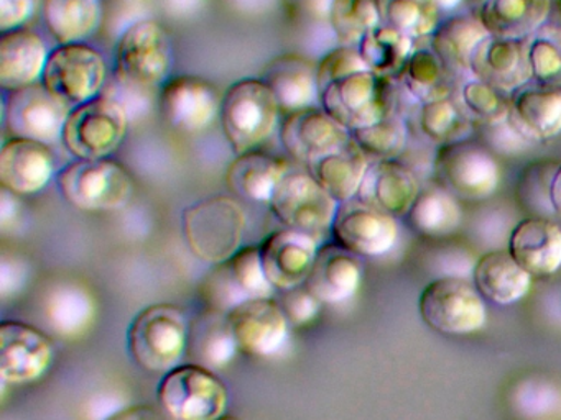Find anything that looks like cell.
<instances>
[{"instance_id":"13","label":"cell","mask_w":561,"mask_h":420,"mask_svg":"<svg viewBox=\"0 0 561 420\" xmlns=\"http://www.w3.org/2000/svg\"><path fill=\"white\" fill-rule=\"evenodd\" d=\"M274 291L255 245L242 246L228 261L213 266L199 284L206 307L225 314L251 299L272 298Z\"/></svg>"},{"instance_id":"43","label":"cell","mask_w":561,"mask_h":420,"mask_svg":"<svg viewBox=\"0 0 561 420\" xmlns=\"http://www.w3.org/2000/svg\"><path fill=\"white\" fill-rule=\"evenodd\" d=\"M328 23L340 45L357 46L367 32L380 25L377 0H333Z\"/></svg>"},{"instance_id":"45","label":"cell","mask_w":561,"mask_h":420,"mask_svg":"<svg viewBox=\"0 0 561 420\" xmlns=\"http://www.w3.org/2000/svg\"><path fill=\"white\" fill-rule=\"evenodd\" d=\"M459 101L476 125L501 124L511 114V95L474 78L462 84Z\"/></svg>"},{"instance_id":"1","label":"cell","mask_w":561,"mask_h":420,"mask_svg":"<svg viewBox=\"0 0 561 420\" xmlns=\"http://www.w3.org/2000/svg\"><path fill=\"white\" fill-rule=\"evenodd\" d=\"M175 52L165 26L157 20L134 22L117 39L114 74L121 88L130 92L162 89L172 74Z\"/></svg>"},{"instance_id":"26","label":"cell","mask_w":561,"mask_h":420,"mask_svg":"<svg viewBox=\"0 0 561 420\" xmlns=\"http://www.w3.org/2000/svg\"><path fill=\"white\" fill-rule=\"evenodd\" d=\"M363 275L360 256L336 242L323 243L305 284L323 304H341L356 294Z\"/></svg>"},{"instance_id":"22","label":"cell","mask_w":561,"mask_h":420,"mask_svg":"<svg viewBox=\"0 0 561 420\" xmlns=\"http://www.w3.org/2000/svg\"><path fill=\"white\" fill-rule=\"evenodd\" d=\"M471 75L512 95L531 79L527 39H504L489 35L476 48L471 59Z\"/></svg>"},{"instance_id":"21","label":"cell","mask_w":561,"mask_h":420,"mask_svg":"<svg viewBox=\"0 0 561 420\" xmlns=\"http://www.w3.org/2000/svg\"><path fill=\"white\" fill-rule=\"evenodd\" d=\"M57 173L50 144L27 138H8L0 148V184L19 197L42 192Z\"/></svg>"},{"instance_id":"4","label":"cell","mask_w":561,"mask_h":420,"mask_svg":"<svg viewBox=\"0 0 561 420\" xmlns=\"http://www.w3.org/2000/svg\"><path fill=\"white\" fill-rule=\"evenodd\" d=\"M248 215L234 197L211 196L186 207L183 235L193 255L209 265L228 261L242 248Z\"/></svg>"},{"instance_id":"47","label":"cell","mask_w":561,"mask_h":420,"mask_svg":"<svg viewBox=\"0 0 561 420\" xmlns=\"http://www.w3.org/2000/svg\"><path fill=\"white\" fill-rule=\"evenodd\" d=\"M363 58L357 46L340 45L328 51L318 61V85L321 89L330 85L337 79L346 78L354 72L366 71Z\"/></svg>"},{"instance_id":"37","label":"cell","mask_w":561,"mask_h":420,"mask_svg":"<svg viewBox=\"0 0 561 420\" xmlns=\"http://www.w3.org/2000/svg\"><path fill=\"white\" fill-rule=\"evenodd\" d=\"M456 75L446 69L432 48H416L399 78L403 91L416 104L455 97Z\"/></svg>"},{"instance_id":"28","label":"cell","mask_w":561,"mask_h":420,"mask_svg":"<svg viewBox=\"0 0 561 420\" xmlns=\"http://www.w3.org/2000/svg\"><path fill=\"white\" fill-rule=\"evenodd\" d=\"M50 51L45 39L27 26L2 33L0 36L2 91H15V89L41 82Z\"/></svg>"},{"instance_id":"12","label":"cell","mask_w":561,"mask_h":420,"mask_svg":"<svg viewBox=\"0 0 561 420\" xmlns=\"http://www.w3.org/2000/svg\"><path fill=\"white\" fill-rule=\"evenodd\" d=\"M275 219L287 229L318 236L331 232L340 202L308 170H290L268 202Z\"/></svg>"},{"instance_id":"51","label":"cell","mask_w":561,"mask_h":420,"mask_svg":"<svg viewBox=\"0 0 561 420\" xmlns=\"http://www.w3.org/2000/svg\"><path fill=\"white\" fill-rule=\"evenodd\" d=\"M28 278V269L24 261L15 258L2 256V266H0V295L8 299L24 288Z\"/></svg>"},{"instance_id":"29","label":"cell","mask_w":561,"mask_h":420,"mask_svg":"<svg viewBox=\"0 0 561 420\" xmlns=\"http://www.w3.org/2000/svg\"><path fill=\"white\" fill-rule=\"evenodd\" d=\"M290 170L287 160L259 148L236 154L226 170V186L232 196L249 202L268 203L278 184Z\"/></svg>"},{"instance_id":"15","label":"cell","mask_w":561,"mask_h":420,"mask_svg":"<svg viewBox=\"0 0 561 420\" xmlns=\"http://www.w3.org/2000/svg\"><path fill=\"white\" fill-rule=\"evenodd\" d=\"M55 360L50 335L21 320L0 322V381L2 389L41 380Z\"/></svg>"},{"instance_id":"55","label":"cell","mask_w":561,"mask_h":420,"mask_svg":"<svg viewBox=\"0 0 561 420\" xmlns=\"http://www.w3.org/2000/svg\"><path fill=\"white\" fill-rule=\"evenodd\" d=\"M436 3L442 12H453V10L458 9L461 3H465V0H433Z\"/></svg>"},{"instance_id":"49","label":"cell","mask_w":561,"mask_h":420,"mask_svg":"<svg viewBox=\"0 0 561 420\" xmlns=\"http://www.w3.org/2000/svg\"><path fill=\"white\" fill-rule=\"evenodd\" d=\"M484 135L485 144L489 150L495 151L505 156H514V154L524 153L528 148L534 147L530 141L525 140L511 121L505 120L495 125H478Z\"/></svg>"},{"instance_id":"48","label":"cell","mask_w":561,"mask_h":420,"mask_svg":"<svg viewBox=\"0 0 561 420\" xmlns=\"http://www.w3.org/2000/svg\"><path fill=\"white\" fill-rule=\"evenodd\" d=\"M277 302L294 327H305V325L311 324L320 314L321 305H323V302L308 289L307 284L280 291Z\"/></svg>"},{"instance_id":"6","label":"cell","mask_w":561,"mask_h":420,"mask_svg":"<svg viewBox=\"0 0 561 420\" xmlns=\"http://www.w3.org/2000/svg\"><path fill=\"white\" fill-rule=\"evenodd\" d=\"M130 115L126 105L113 94L71 108L61 143L77 160L111 158L126 140Z\"/></svg>"},{"instance_id":"7","label":"cell","mask_w":561,"mask_h":420,"mask_svg":"<svg viewBox=\"0 0 561 420\" xmlns=\"http://www.w3.org/2000/svg\"><path fill=\"white\" fill-rule=\"evenodd\" d=\"M61 197L83 212L123 209L134 196L129 171L113 158L75 160L57 173Z\"/></svg>"},{"instance_id":"2","label":"cell","mask_w":561,"mask_h":420,"mask_svg":"<svg viewBox=\"0 0 561 420\" xmlns=\"http://www.w3.org/2000/svg\"><path fill=\"white\" fill-rule=\"evenodd\" d=\"M282 108L261 78H245L226 89L219 124L236 154L259 150L280 128Z\"/></svg>"},{"instance_id":"36","label":"cell","mask_w":561,"mask_h":420,"mask_svg":"<svg viewBox=\"0 0 561 420\" xmlns=\"http://www.w3.org/2000/svg\"><path fill=\"white\" fill-rule=\"evenodd\" d=\"M42 16L58 45L87 43L104 19L103 0H42Z\"/></svg>"},{"instance_id":"23","label":"cell","mask_w":561,"mask_h":420,"mask_svg":"<svg viewBox=\"0 0 561 420\" xmlns=\"http://www.w3.org/2000/svg\"><path fill=\"white\" fill-rule=\"evenodd\" d=\"M422 190V180L403 161H370L357 199L392 217H407Z\"/></svg>"},{"instance_id":"40","label":"cell","mask_w":561,"mask_h":420,"mask_svg":"<svg viewBox=\"0 0 561 420\" xmlns=\"http://www.w3.org/2000/svg\"><path fill=\"white\" fill-rule=\"evenodd\" d=\"M420 128L430 141L443 147L469 140L476 124L461 101L449 97L420 105Z\"/></svg>"},{"instance_id":"10","label":"cell","mask_w":561,"mask_h":420,"mask_svg":"<svg viewBox=\"0 0 561 420\" xmlns=\"http://www.w3.org/2000/svg\"><path fill=\"white\" fill-rule=\"evenodd\" d=\"M433 176L456 199L471 202L488 199L501 183L494 153L471 140L438 147L433 158Z\"/></svg>"},{"instance_id":"9","label":"cell","mask_w":561,"mask_h":420,"mask_svg":"<svg viewBox=\"0 0 561 420\" xmlns=\"http://www.w3.org/2000/svg\"><path fill=\"white\" fill-rule=\"evenodd\" d=\"M42 84L67 107L100 97L106 89V58L88 43L57 45L48 56Z\"/></svg>"},{"instance_id":"3","label":"cell","mask_w":561,"mask_h":420,"mask_svg":"<svg viewBox=\"0 0 561 420\" xmlns=\"http://www.w3.org/2000/svg\"><path fill=\"white\" fill-rule=\"evenodd\" d=\"M190 320L179 305L162 302L142 308L127 330L130 358L149 373L165 374L186 357Z\"/></svg>"},{"instance_id":"18","label":"cell","mask_w":561,"mask_h":420,"mask_svg":"<svg viewBox=\"0 0 561 420\" xmlns=\"http://www.w3.org/2000/svg\"><path fill=\"white\" fill-rule=\"evenodd\" d=\"M351 137V131L320 105L285 115L278 128V138L288 156L305 166L343 147Z\"/></svg>"},{"instance_id":"58","label":"cell","mask_w":561,"mask_h":420,"mask_svg":"<svg viewBox=\"0 0 561 420\" xmlns=\"http://www.w3.org/2000/svg\"><path fill=\"white\" fill-rule=\"evenodd\" d=\"M560 3H561V0H560Z\"/></svg>"},{"instance_id":"30","label":"cell","mask_w":561,"mask_h":420,"mask_svg":"<svg viewBox=\"0 0 561 420\" xmlns=\"http://www.w3.org/2000/svg\"><path fill=\"white\" fill-rule=\"evenodd\" d=\"M239 345L232 334L228 314L206 307L190 320L186 357L190 363L211 371L225 370L236 354Z\"/></svg>"},{"instance_id":"25","label":"cell","mask_w":561,"mask_h":420,"mask_svg":"<svg viewBox=\"0 0 561 420\" xmlns=\"http://www.w3.org/2000/svg\"><path fill=\"white\" fill-rule=\"evenodd\" d=\"M512 127L531 144L543 143L561 133V91L528 82L511 95Z\"/></svg>"},{"instance_id":"54","label":"cell","mask_w":561,"mask_h":420,"mask_svg":"<svg viewBox=\"0 0 561 420\" xmlns=\"http://www.w3.org/2000/svg\"><path fill=\"white\" fill-rule=\"evenodd\" d=\"M551 203H553L554 215L561 219V164L554 173L553 183H551Z\"/></svg>"},{"instance_id":"5","label":"cell","mask_w":561,"mask_h":420,"mask_svg":"<svg viewBox=\"0 0 561 420\" xmlns=\"http://www.w3.org/2000/svg\"><path fill=\"white\" fill-rule=\"evenodd\" d=\"M399 104L400 82L369 69L337 79L320 91V107L351 133L389 117L399 110Z\"/></svg>"},{"instance_id":"32","label":"cell","mask_w":561,"mask_h":420,"mask_svg":"<svg viewBox=\"0 0 561 420\" xmlns=\"http://www.w3.org/2000/svg\"><path fill=\"white\" fill-rule=\"evenodd\" d=\"M476 289L497 305H511L525 298L531 276L515 261L508 249H494L476 261L472 269Z\"/></svg>"},{"instance_id":"39","label":"cell","mask_w":561,"mask_h":420,"mask_svg":"<svg viewBox=\"0 0 561 420\" xmlns=\"http://www.w3.org/2000/svg\"><path fill=\"white\" fill-rule=\"evenodd\" d=\"M357 49L370 72L380 78L399 81L416 48L415 39L380 23L364 35Z\"/></svg>"},{"instance_id":"20","label":"cell","mask_w":561,"mask_h":420,"mask_svg":"<svg viewBox=\"0 0 561 420\" xmlns=\"http://www.w3.org/2000/svg\"><path fill=\"white\" fill-rule=\"evenodd\" d=\"M239 350L251 357L277 354L288 340L290 322L275 299H251L228 314Z\"/></svg>"},{"instance_id":"50","label":"cell","mask_w":561,"mask_h":420,"mask_svg":"<svg viewBox=\"0 0 561 420\" xmlns=\"http://www.w3.org/2000/svg\"><path fill=\"white\" fill-rule=\"evenodd\" d=\"M35 9V0H0V32L24 28L34 16Z\"/></svg>"},{"instance_id":"27","label":"cell","mask_w":561,"mask_h":420,"mask_svg":"<svg viewBox=\"0 0 561 420\" xmlns=\"http://www.w3.org/2000/svg\"><path fill=\"white\" fill-rule=\"evenodd\" d=\"M508 252L531 278L554 275L561 268V226L541 217L522 220L512 230Z\"/></svg>"},{"instance_id":"35","label":"cell","mask_w":561,"mask_h":420,"mask_svg":"<svg viewBox=\"0 0 561 420\" xmlns=\"http://www.w3.org/2000/svg\"><path fill=\"white\" fill-rule=\"evenodd\" d=\"M44 312L58 335L77 338L90 330L96 317V301L90 289L78 282H58L45 298Z\"/></svg>"},{"instance_id":"14","label":"cell","mask_w":561,"mask_h":420,"mask_svg":"<svg viewBox=\"0 0 561 420\" xmlns=\"http://www.w3.org/2000/svg\"><path fill=\"white\" fill-rule=\"evenodd\" d=\"M71 108L50 94L42 82L4 92L2 121L9 138L61 143Z\"/></svg>"},{"instance_id":"17","label":"cell","mask_w":561,"mask_h":420,"mask_svg":"<svg viewBox=\"0 0 561 420\" xmlns=\"http://www.w3.org/2000/svg\"><path fill=\"white\" fill-rule=\"evenodd\" d=\"M331 235L334 242L357 256H382L396 246L399 225L396 217L380 212L357 197L341 202Z\"/></svg>"},{"instance_id":"53","label":"cell","mask_w":561,"mask_h":420,"mask_svg":"<svg viewBox=\"0 0 561 420\" xmlns=\"http://www.w3.org/2000/svg\"><path fill=\"white\" fill-rule=\"evenodd\" d=\"M18 197L15 194L9 192L8 189H2V202H0V225H2V229H5L18 217Z\"/></svg>"},{"instance_id":"16","label":"cell","mask_w":561,"mask_h":420,"mask_svg":"<svg viewBox=\"0 0 561 420\" xmlns=\"http://www.w3.org/2000/svg\"><path fill=\"white\" fill-rule=\"evenodd\" d=\"M222 94L198 75H175L160 89V110L176 130L199 133L208 130L221 112Z\"/></svg>"},{"instance_id":"11","label":"cell","mask_w":561,"mask_h":420,"mask_svg":"<svg viewBox=\"0 0 561 420\" xmlns=\"http://www.w3.org/2000/svg\"><path fill=\"white\" fill-rule=\"evenodd\" d=\"M423 322L438 334L469 335L485 324L484 298L459 276H443L423 289L419 302Z\"/></svg>"},{"instance_id":"19","label":"cell","mask_w":561,"mask_h":420,"mask_svg":"<svg viewBox=\"0 0 561 420\" xmlns=\"http://www.w3.org/2000/svg\"><path fill=\"white\" fill-rule=\"evenodd\" d=\"M259 248L271 284L278 292L288 291L307 282L320 248V238L284 226L272 232Z\"/></svg>"},{"instance_id":"33","label":"cell","mask_w":561,"mask_h":420,"mask_svg":"<svg viewBox=\"0 0 561 420\" xmlns=\"http://www.w3.org/2000/svg\"><path fill=\"white\" fill-rule=\"evenodd\" d=\"M551 0H488L476 13L495 38L527 39L548 22Z\"/></svg>"},{"instance_id":"41","label":"cell","mask_w":561,"mask_h":420,"mask_svg":"<svg viewBox=\"0 0 561 420\" xmlns=\"http://www.w3.org/2000/svg\"><path fill=\"white\" fill-rule=\"evenodd\" d=\"M380 23L410 36L430 38L442 23V10L433 0H377Z\"/></svg>"},{"instance_id":"52","label":"cell","mask_w":561,"mask_h":420,"mask_svg":"<svg viewBox=\"0 0 561 420\" xmlns=\"http://www.w3.org/2000/svg\"><path fill=\"white\" fill-rule=\"evenodd\" d=\"M106 420H162V417L152 407L136 404V406L123 407Z\"/></svg>"},{"instance_id":"24","label":"cell","mask_w":561,"mask_h":420,"mask_svg":"<svg viewBox=\"0 0 561 420\" xmlns=\"http://www.w3.org/2000/svg\"><path fill=\"white\" fill-rule=\"evenodd\" d=\"M261 79L277 97L282 114H294L320 105L318 62L307 56L294 52L277 56L265 66Z\"/></svg>"},{"instance_id":"8","label":"cell","mask_w":561,"mask_h":420,"mask_svg":"<svg viewBox=\"0 0 561 420\" xmlns=\"http://www.w3.org/2000/svg\"><path fill=\"white\" fill-rule=\"evenodd\" d=\"M163 412L173 420H216L226 416L229 390L215 371L195 363L179 364L157 387Z\"/></svg>"},{"instance_id":"38","label":"cell","mask_w":561,"mask_h":420,"mask_svg":"<svg viewBox=\"0 0 561 420\" xmlns=\"http://www.w3.org/2000/svg\"><path fill=\"white\" fill-rule=\"evenodd\" d=\"M410 226L426 238H445L453 235L462 222L458 199L439 186L422 187L412 209L407 213Z\"/></svg>"},{"instance_id":"34","label":"cell","mask_w":561,"mask_h":420,"mask_svg":"<svg viewBox=\"0 0 561 420\" xmlns=\"http://www.w3.org/2000/svg\"><path fill=\"white\" fill-rule=\"evenodd\" d=\"M478 16L453 15L442 20L438 28L430 36V48L442 59L449 72L461 78L471 74V59L482 39L488 38Z\"/></svg>"},{"instance_id":"57","label":"cell","mask_w":561,"mask_h":420,"mask_svg":"<svg viewBox=\"0 0 561 420\" xmlns=\"http://www.w3.org/2000/svg\"><path fill=\"white\" fill-rule=\"evenodd\" d=\"M216 420H241V419H238V417H234V416H222V417H219V419H216Z\"/></svg>"},{"instance_id":"31","label":"cell","mask_w":561,"mask_h":420,"mask_svg":"<svg viewBox=\"0 0 561 420\" xmlns=\"http://www.w3.org/2000/svg\"><path fill=\"white\" fill-rule=\"evenodd\" d=\"M370 160L353 137L331 153L305 166L311 176L337 200L346 202L359 192Z\"/></svg>"},{"instance_id":"42","label":"cell","mask_w":561,"mask_h":420,"mask_svg":"<svg viewBox=\"0 0 561 420\" xmlns=\"http://www.w3.org/2000/svg\"><path fill=\"white\" fill-rule=\"evenodd\" d=\"M351 135L370 161L400 160L409 144V125L400 110Z\"/></svg>"},{"instance_id":"46","label":"cell","mask_w":561,"mask_h":420,"mask_svg":"<svg viewBox=\"0 0 561 420\" xmlns=\"http://www.w3.org/2000/svg\"><path fill=\"white\" fill-rule=\"evenodd\" d=\"M557 170V164L535 163L528 166L524 176L518 179V202L525 209L535 212V217L547 219L554 213L551 203V183Z\"/></svg>"},{"instance_id":"44","label":"cell","mask_w":561,"mask_h":420,"mask_svg":"<svg viewBox=\"0 0 561 420\" xmlns=\"http://www.w3.org/2000/svg\"><path fill=\"white\" fill-rule=\"evenodd\" d=\"M531 79L548 88H561V26L545 23L527 38Z\"/></svg>"},{"instance_id":"56","label":"cell","mask_w":561,"mask_h":420,"mask_svg":"<svg viewBox=\"0 0 561 420\" xmlns=\"http://www.w3.org/2000/svg\"><path fill=\"white\" fill-rule=\"evenodd\" d=\"M488 2V0H465V3H468L469 9L472 10V13H478L479 9H481L484 3Z\"/></svg>"}]
</instances>
